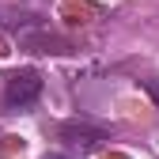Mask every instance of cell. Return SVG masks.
Segmentation results:
<instances>
[{
  "label": "cell",
  "instance_id": "obj_1",
  "mask_svg": "<svg viewBox=\"0 0 159 159\" xmlns=\"http://www.w3.org/2000/svg\"><path fill=\"white\" fill-rule=\"evenodd\" d=\"M38 95H42V76L34 68L11 72L4 80V110H23V106L38 102Z\"/></svg>",
  "mask_w": 159,
  "mask_h": 159
},
{
  "label": "cell",
  "instance_id": "obj_2",
  "mask_svg": "<svg viewBox=\"0 0 159 159\" xmlns=\"http://www.w3.org/2000/svg\"><path fill=\"white\" fill-rule=\"evenodd\" d=\"M61 140L76 144V148H95V144H102L106 140V129L102 125H91V121H65L61 125Z\"/></svg>",
  "mask_w": 159,
  "mask_h": 159
},
{
  "label": "cell",
  "instance_id": "obj_3",
  "mask_svg": "<svg viewBox=\"0 0 159 159\" xmlns=\"http://www.w3.org/2000/svg\"><path fill=\"white\" fill-rule=\"evenodd\" d=\"M144 91L155 98V106H159V76H152V80H144Z\"/></svg>",
  "mask_w": 159,
  "mask_h": 159
},
{
  "label": "cell",
  "instance_id": "obj_4",
  "mask_svg": "<svg viewBox=\"0 0 159 159\" xmlns=\"http://www.w3.org/2000/svg\"><path fill=\"white\" fill-rule=\"evenodd\" d=\"M42 159H68V155H61V152H49V155H42Z\"/></svg>",
  "mask_w": 159,
  "mask_h": 159
}]
</instances>
